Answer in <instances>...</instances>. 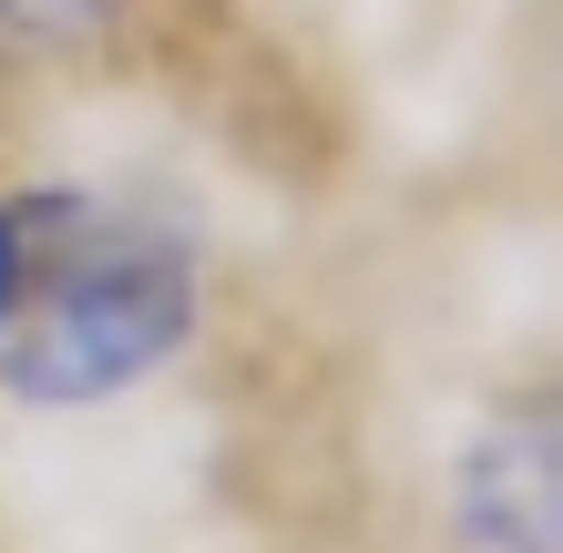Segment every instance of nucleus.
Wrapping results in <instances>:
<instances>
[{
  "instance_id": "f257e3e1",
  "label": "nucleus",
  "mask_w": 563,
  "mask_h": 553,
  "mask_svg": "<svg viewBox=\"0 0 563 553\" xmlns=\"http://www.w3.org/2000/svg\"><path fill=\"white\" fill-rule=\"evenodd\" d=\"M206 339V246L164 206L21 175V298L0 339V389L21 410H103L195 360Z\"/></svg>"
},
{
  "instance_id": "f03ea898",
  "label": "nucleus",
  "mask_w": 563,
  "mask_h": 553,
  "mask_svg": "<svg viewBox=\"0 0 563 553\" xmlns=\"http://www.w3.org/2000/svg\"><path fill=\"white\" fill-rule=\"evenodd\" d=\"M164 0H0V134L52 92L113 82L154 42Z\"/></svg>"
},
{
  "instance_id": "7ed1b4c3",
  "label": "nucleus",
  "mask_w": 563,
  "mask_h": 553,
  "mask_svg": "<svg viewBox=\"0 0 563 553\" xmlns=\"http://www.w3.org/2000/svg\"><path fill=\"white\" fill-rule=\"evenodd\" d=\"M11 298H21V175L0 165V339H11Z\"/></svg>"
}]
</instances>
